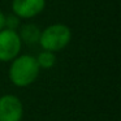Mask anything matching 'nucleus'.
Masks as SVG:
<instances>
[{
	"mask_svg": "<svg viewBox=\"0 0 121 121\" xmlns=\"http://www.w3.org/2000/svg\"><path fill=\"white\" fill-rule=\"evenodd\" d=\"M39 66L34 56H17L9 66V79L17 87H27L34 83L39 76Z\"/></svg>",
	"mask_w": 121,
	"mask_h": 121,
	"instance_id": "obj_1",
	"label": "nucleus"
},
{
	"mask_svg": "<svg viewBox=\"0 0 121 121\" xmlns=\"http://www.w3.org/2000/svg\"><path fill=\"white\" fill-rule=\"evenodd\" d=\"M72 39V31L64 24H53L40 31L39 44L43 50L57 52L69 44Z\"/></svg>",
	"mask_w": 121,
	"mask_h": 121,
	"instance_id": "obj_2",
	"label": "nucleus"
},
{
	"mask_svg": "<svg viewBox=\"0 0 121 121\" xmlns=\"http://www.w3.org/2000/svg\"><path fill=\"white\" fill-rule=\"evenodd\" d=\"M22 42L14 30H0V61H12L20 55Z\"/></svg>",
	"mask_w": 121,
	"mask_h": 121,
	"instance_id": "obj_3",
	"label": "nucleus"
},
{
	"mask_svg": "<svg viewBox=\"0 0 121 121\" xmlns=\"http://www.w3.org/2000/svg\"><path fill=\"white\" fill-rule=\"evenodd\" d=\"M24 105L18 96L5 94L0 96V121H21Z\"/></svg>",
	"mask_w": 121,
	"mask_h": 121,
	"instance_id": "obj_4",
	"label": "nucleus"
},
{
	"mask_svg": "<svg viewBox=\"0 0 121 121\" xmlns=\"http://www.w3.org/2000/svg\"><path fill=\"white\" fill-rule=\"evenodd\" d=\"M46 7V0H13L12 11L18 18H33Z\"/></svg>",
	"mask_w": 121,
	"mask_h": 121,
	"instance_id": "obj_5",
	"label": "nucleus"
},
{
	"mask_svg": "<svg viewBox=\"0 0 121 121\" xmlns=\"http://www.w3.org/2000/svg\"><path fill=\"white\" fill-rule=\"evenodd\" d=\"M40 31L42 30L34 24H26L20 29L18 37L21 39V42H25L27 44H34V43L39 42Z\"/></svg>",
	"mask_w": 121,
	"mask_h": 121,
	"instance_id": "obj_6",
	"label": "nucleus"
},
{
	"mask_svg": "<svg viewBox=\"0 0 121 121\" xmlns=\"http://www.w3.org/2000/svg\"><path fill=\"white\" fill-rule=\"evenodd\" d=\"M35 60H37L39 69H51L56 64V55H55V52L43 50L42 52L38 53Z\"/></svg>",
	"mask_w": 121,
	"mask_h": 121,
	"instance_id": "obj_7",
	"label": "nucleus"
},
{
	"mask_svg": "<svg viewBox=\"0 0 121 121\" xmlns=\"http://www.w3.org/2000/svg\"><path fill=\"white\" fill-rule=\"evenodd\" d=\"M20 26V18L16 14H12V16H7L5 17V29L9 30H14Z\"/></svg>",
	"mask_w": 121,
	"mask_h": 121,
	"instance_id": "obj_8",
	"label": "nucleus"
},
{
	"mask_svg": "<svg viewBox=\"0 0 121 121\" xmlns=\"http://www.w3.org/2000/svg\"><path fill=\"white\" fill-rule=\"evenodd\" d=\"M5 29V14L0 11V30Z\"/></svg>",
	"mask_w": 121,
	"mask_h": 121,
	"instance_id": "obj_9",
	"label": "nucleus"
}]
</instances>
